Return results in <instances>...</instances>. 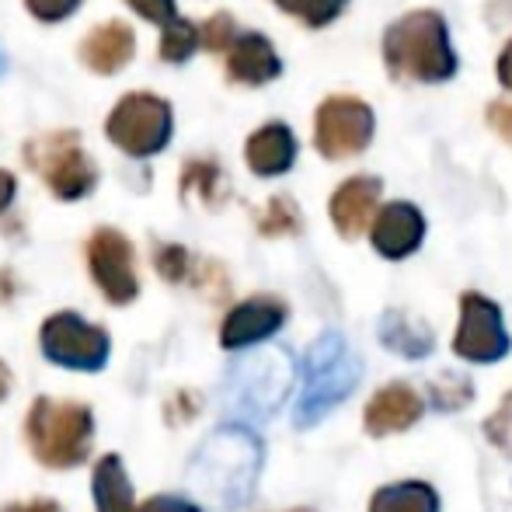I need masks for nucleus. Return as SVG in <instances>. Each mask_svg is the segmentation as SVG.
Wrapping results in <instances>:
<instances>
[{
	"instance_id": "1",
	"label": "nucleus",
	"mask_w": 512,
	"mask_h": 512,
	"mask_svg": "<svg viewBox=\"0 0 512 512\" xmlns=\"http://www.w3.org/2000/svg\"><path fill=\"white\" fill-rule=\"evenodd\" d=\"M262 471V443L244 425H223L196 450L189 464V485L216 509H237L255 492Z\"/></svg>"
},
{
	"instance_id": "2",
	"label": "nucleus",
	"mask_w": 512,
	"mask_h": 512,
	"mask_svg": "<svg viewBox=\"0 0 512 512\" xmlns=\"http://www.w3.org/2000/svg\"><path fill=\"white\" fill-rule=\"evenodd\" d=\"M25 443L49 471H74L88 464L95 443V411L81 401L35 398L25 411Z\"/></svg>"
},
{
	"instance_id": "3",
	"label": "nucleus",
	"mask_w": 512,
	"mask_h": 512,
	"mask_svg": "<svg viewBox=\"0 0 512 512\" xmlns=\"http://www.w3.org/2000/svg\"><path fill=\"white\" fill-rule=\"evenodd\" d=\"M384 60L398 81H450L457 74L446 21L436 11H415L398 18L384 35Z\"/></svg>"
},
{
	"instance_id": "4",
	"label": "nucleus",
	"mask_w": 512,
	"mask_h": 512,
	"mask_svg": "<svg viewBox=\"0 0 512 512\" xmlns=\"http://www.w3.org/2000/svg\"><path fill=\"white\" fill-rule=\"evenodd\" d=\"M359 377V356L349 349L338 331H328L321 335L314 345L307 349L304 356V384H300V394H297V418L300 429H310L317 418H324L328 411H335L356 391Z\"/></svg>"
},
{
	"instance_id": "5",
	"label": "nucleus",
	"mask_w": 512,
	"mask_h": 512,
	"mask_svg": "<svg viewBox=\"0 0 512 512\" xmlns=\"http://www.w3.org/2000/svg\"><path fill=\"white\" fill-rule=\"evenodd\" d=\"M293 387V359L283 349L251 352L230 370L223 394L237 418H265L286 401Z\"/></svg>"
},
{
	"instance_id": "6",
	"label": "nucleus",
	"mask_w": 512,
	"mask_h": 512,
	"mask_svg": "<svg viewBox=\"0 0 512 512\" xmlns=\"http://www.w3.org/2000/svg\"><path fill=\"white\" fill-rule=\"evenodd\" d=\"M39 345L49 363L74 373H98L108 363V352H112L108 331L84 321L74 310H60V314L46 317L39 331Z\"/></svg>"
},
{
	"instance_id": "7",
	"label": "nucleus",
	"mask_w": 512,
	"mask_h": 512,
	"mask_svg": "<svg viewBox=\"0 0 512 512\" xmlns=\"http://www.w3.org/2000/svg\"><path fill=\"white\" fill-rule=\"evenodd\" d=\"M108 140L129 157H150L171 140V105L157 95L133 91L108 115Z\"/></svg>"
},
{
	"instance_id": "8",
	"label": "nucleus",
	"mask_w": 512,
	"mask_h": 512,
	"mask_svg": "<svg viewBox=\"0 0 512 512\" xmlns=\"http://www.w3.org/2000/svg\"><path fill=\"white\" fill-rule=\"evenodd\" d=\"M28 164L46 178L49 192L56 199H84L98 182V171L91 157L81 150L77 133H49L28 147Z\"/></svg>"
},
{
	"instance_id": "9",
	"label": "nucleus",
	"mask_w": 512,
	"mask_h": 512,
	"mask_svg": "<svg viewBox=\"0 0 512 512\" xmlns=\"http://www.w3.org/2000/svg\"><path fill=\"white\" fill-rule=\"evenodd\" d=\"M373 140V112L359 98H328L317 108L314 143L328 161H342L359 150H366Z\"/></svg>"
},
{
	"instance_id": "10",
	"label": "nucleus",
	"mask_w": 512,
	"mask_h": 512,
	"mask_svg": "<svg viewBox=\"0 0 512 512\" xmlns=\"http://www.w3.org/2000/svg\"><path fill=\"white\" fill-rule=\"evenodd\" d=\"M88 269L95 286L102 290V297L108 304L122 307L133 304L136 293H140V279H136V258H133V244L126 234L112 227H102L91 234L88 241Z\"/></svg>"
},
{
	"instance_id": "11",
	"label": "nucleus",
	"mask_w": 512,
	"mask_h": 512,
	"mask_svg": "<svg viewBox=\"0 0 512 512\" xmlns=\"http://www.w3.org/2000/svg\"><path fill=\"white\" fill-rule=\"evenodd\" d=\"M453 352L467 363H495L509 352V331L502 324L499 304L481 293L460 297V324L453 338Z\"/></svg>"
},
{
	"instance_id": "12",
	"label": "nucleus",
	"mask_w": 512,
	"mask_h": 512,
	"mask_svg": "<svg viewBox=\"0 0 512 512\" xmlns=\"http://www.w3.org/2000/svg\"><path fill=\"white\" fill-rule=\"evenodd\" d=\"M286 324V304L279 297H251L237 304L220 324L223 349H248L272 338Z\"/></svg>"
},
{
	"instance_id": "13",
	"label": "nucleus",
	"mask_w": 512,
	"mask_h": 512,
	"mask_svg": "<svg viewBox=\"0 0 512 512\" xmlns=\"http://www.w3.org/2000/svg\"><path fill=\"white\" fill-rule=\"evenodd\" d=\"M422 398L415 394V387L408 384H387L366 405V432L370 436H391V432H405L422 418Z\"/></svg>"
},
{
	"instance_id": "14",
	"label": "nucleus",
	"mask_w": 512,
	"mask_h": 512,
	"mask_svg": "<svg viewBox=\"0 0 512 512\" xmlns=\"http://www.w3.org/2000/svg\"><path fill=\"white\" fill-rule=\"evenodd\" d=\"M422 237H425V220L411 203L384 206L377 223H373V248L384 258H391V262L408 258L422 244Z\"/></svg>"
},
{
	"instance_id": "15",
	"label": "nucleus",
	"mask_w": 512,
	"mask_h": 512,
	"mask_svg": "<svg viewBox=\"0 0 512 512\" xmlns=\"http://www.w3.org/2000/svg\"><path fill=\"white\" fill-rule=\"evenodd\" d=\"M380 203V182L377 178H349L338 185V192L331 196V223L338 227L342 237H359L370 227L373 213Z\"/></svg>"
},
{
	"instance_id": "16",
	"label": "nucleus",
	"mask_w": 512,
	"mask_h": 512,
	"mask_svg": "<svg viewBox=\"0 0 512 512\" xmlns=\"http://www.w3.org/2000/svg\"><path fill=\"white\" fill-rule=\"evenodd\" d=\"M283 63H279L276 49L265 35H241V39L230 46L227 56V74L234 77L237 84H269L279 77Z\"/></svg>"
},
{
	"instance_id": "17",
	"label": "nucleus",
	"mask_w": 512,
	"mask_h": 512,
	"mask_svg": "<svg viewBox=\"0 0 512 512\" xmlns=\"http://www.w3.org/2000/svg\"><path fill=\"white\" fill-rule=\"evenodd\" d=\"M133 28L122 21H108V25L95 28L88 39L81 42V60L88 63L95 74H115L133 60Z\"/></svg>"
},
{
	"instance_id": "18",
	"label": "nucleus",
	"mask_w": 512,
	"mask_h": 512,
	"mask_svg": "<svg viewBox=\"0 0 512 512\" xmlns=\"http://www.w3.org/2000/svg\"><path fill=\"white\" fill-rule=\"evenodd\" d=\"M248 168L262 178L283 175V171L293 168V157H297V140H293L290 126L283 122H269L262 126L255 136L248 140Z\"/></svg>"
},
{
	"instance_id": "19",
	"label": "nucleus",
	"mask_w": 512,
	"mask_h": 512,
	"mask_svg": "<svg viewBox=\"0 0 512 512\" xmlns=\"http://www.w3.org/2000/svg\"><path fill=\"white\" fill-rule=\"evenodd\" d=\"M91 495H95L98 512H136L133 481L115 453H105L91 471Z\"/></svg>"
},
{
	"instance_id": "20",
	"label": "nucleus",
	"mask_w": 512,
	"mask_h": 512,
	"mask_svg": "<svg viewBox=\"0 0 512 512\" xmlns=\"http://www.w3.org/2000/svg\"><path fill=\"white\" fill-rule=\"evenodd\" d=\"M380 342H384L391 352H398V356L422 359L432 352L436 338H432V331L425 328L422 321L401 314V310H387V314L380 317Z\"/></svg>"
},
{
	"instance_id": "21",
	"label": "nucleus",
	"mask_w": 512,
	"mask_h": 512,
	"mask_svg": "<svg viewBox=\"0 0 512 512\" xmlns=\"http://www.w3.org/2000/svg\"><path fill=\"white\" fill-rule=\"evenodd\" d=\"M370 512H439V495L425 481H401L373 495Z\"/></svg>"
},
{
	"instance_id": "22",
	"label": "nucleus",
	"mask_w": 512,
	"mask_h": 512,
	"mask_svg": "<svg viewBox=\"0 0 512 512\" xmlns=\"http://www.w3.org/2000/svg\"><path fill=\"white\" fill-rule=\"evenodd\" d=\"M182 192L189 199L216 206L223 199V171L213 161H189L182 171Z\"/></svg>"
},
{
	"instance_id": "23",
	"label": "nucleus",
	"mask_w": 512,
	"mask_h": 512,
	"mask_svg": "<svg viewBox=\"0 0 512 512\" xmlns=\"http://www.w3.org/2000/svg\"><path fill=\"white\" fill-rule=\"evenodd\" d=\"M161 60L168 63H185L199 46V28L185 18H171L168 25H161Z\"/></svg>"
},
{
	"instance_id": "24",
	"label": "nucleus",
	"mask_w": 512,
	"mask_h": 512,
	"mask_svg": "<svg viewBox=\"0 0 512 512\" xmlns=\"http://www.w3.org/2000/svg\"><path fill=\"white\" fill-rule=\"evenodd\" d=\"M276 4L283 7L286 14H293V18L321 28V25H328V21H335L349 0H276Z\"/></svg>"
},
{
	"instance_id": "25",
	"label": "nucleus",
	"mask_w": 512,
	"mask_h": 512,
	"mask_svg": "<svg viewBox=\"0 0 512 512\" xmlns=\"http://www.w3.org/2000/svg\"><path fill=\"white\" fill-rule=\"evenodd\" d=\"M258 230H262L265 237L297 234V230H300V213H297V206H293L286 196H276L269 206H265L262 220H258Z\"/></svg>"
},
{
	"instance_id": "26",
	"label": "nucleus",
	"mask_w": 512,
	"mask_h": 512,
	"mask_svg": "<svg viewBox=\"0 0 512 512\" xmlns=\"http://www.w3.org/2000/svg\"><path fill=\"white\" fill-rule=\"evenodd\" d=\"M154 265H157V272H161L164 283H182L192 269V258L182 244H161L154 255Z\"/></svg>"
},
{
	"instance_id": "27",
	"label": "nucleus",
	"mask_w": 512,
	"mask_h": 512,
	"mask_svg": "<svg viewBox=\"0 0 512 512\" xmlns=\"http://www.w3.org/2000/svg\"><path fill=\"white\" fill-rule=\"evenodd\" d=\"M432 394H436V405L439 408H457V405H467L471 401V380L467 377H439L432 380Z\"/></svg>"
},
{
	"instance_id": "28",
	"label": "nucleus",
	"mask_w": 512,
	"mask_h": 512,
	"mask_svg": "<svg viewBox=\"0 0 512 512\" xmlns=\"http://www.w3.org/2000/svg\"><path fill=\"white\" fill-rule=\"evenodd\" d=\"M199 39H203L209 53H223V49L234 46V21H230V14H213L203 32H199Z\"/></svg>"
},
{
	"instance_id": "29",
	"label": "nucleus",
	"mask_w": 512,
	"mask_h": 512,
	"mask_svg": "<svg viewBox=\"0 0 512 512\" xmlns=\"http://www.w3.org/2000/svg\"><path fill=\"white\" fill-rule=\"evenodd\" d=\"M485 432L502 453H509V457H512V394L502 401V408L485 422Z\"/></svg>"
},
{
	"instance_id": "30",
	"label": "nucleus",
	"mask_w": 512,
	"mask_h": 512,
	"mask_svg": "<svg viewBox=\"0 0 512 512\" xmlns=\"http://www.w3.org/2000/svg\"><path fill=\"white\" fill-rule=\"evenodd\" d=\"M77 4H81V0H25L28 11H32L39 21H46V25H53V21H63L67 14H74Z\"/></svg>"
},
{
	"instance_id": "31",
	"label": "nucleus",
	"mask_w": 512,
	"mask_h": 512,
	"mask_svg": "<svg viewBox=\"0 0 512 512\" xmlns=\"http://www.w3.org/2000/svg\"><path fill=\"white\" fill-rule=\"evenodd\" d=\"M136 14H143L147 21H157V25H168L175 14V0H126Z\"/></svg>"
},
{
	"instance_id": "32",
	"label": "nucleus",
	"mask_w": 512,
	"mask_h": 512,
	"mask_svg": "<svg viewBox=\"0 0 512 512\" xmlns=\"http://www.w3.org/2000/svg\"><path fill=\"white\" fill-rule=\"evenodd\" d=\"M136 512H203L196 502L178 499V495H150L147 502H140Z\"/></svg>"
},
{
	"instance_id": "33",
	"label": "nucleus",
	"mask_w": 512,
	"mask_h": 512,
	"mask_svg": "<svg viewBox=\"0 0 512 512\" xmlns=\"http://www.w3.org/2000/svg\"><path fill=\"white\" fill-rule=\"evenodd\" d=\"M488 122H492L495 133H499L502 140H509V143H512V105L495 102L492 108H488Z\"/></svg>"
},
{
	"instance_id": "34",
	"label": "nucleus",
	"mask_w": 512,
	"mask_h": 512,
	"mask_svg": "<svg viewBox=\"0 0 512 512\" xmlns=\"http://www.w3.org/2000/svg\"><path fill=\"white\" fill-rule=\"evenodd\" d=\"M0 512H63V506L53 499H28V502H11V506H4Z\"/></svg>"
},
{
	"instance_id": "35",
	"label": "nucleus",
	"mask_w": 512,
	"mask_h": 512,
	"mask_svg": "<svg viewBox=\"0 0 512 512\" xmlns=\"http://www.w3.org/2000/svg\"><path fill=\"white\" fill-rule=\"evenodd\" d=\"M11 199H14V175L11 171H0V213L11 206Z\"/></svg>"
},
{
	"instance_id": "36",
	"label": "nucleus",
	"mask_w": 512,
	"mask_h": 512,
	"mask_svg": "<svg viewBox=\"0 0 512 512\" xmlns=\"http://www.w3.org/2000/svg\"><path fill=\"white\" fill-rule=\"evenodd\" d=\"M499 81L512 91V42L506 46V53H502V60H499Z\"/></svg>"
},
{
	"instance_id": "37",
	"label": "nucleus",
	"mask_w": 512,
	"mask_h": 512,
	"mask_svg": "<svg viewBox=\"0 0 512 512\" xmlns=\"http://www.w3.org/2000/svg\"><path fill=\"white\" fill-rule=\"evenodd\" d=\"M11 297H14V279H11V272L0 269V304H7Z\"/></svg>"
},
{
	"instance_id": "38",
	"label": "nucleus",
	"mask_w": 512,
	"mask_h": 512,
	"mask_svg": "<svg viewBox=\"0 0 512 512\" xmlns=\"http://www.w3.org/2000/svg\"><path fill=\"white\" fill-rule=\"evenodd\" d=\"M11 370H7V363L0 359V401H7V394H11Z\"/></svg>"
},
{
	"instance_id": "39",
	"label": "nucleus",
	"mask_w": 512,
	"mask_h": 512,
	"mask_svg": "<svg viewBox=\"0 0 512 512\" xmlns=\"http://www.w3.org/2000/svg\"><path fill=\"white\" fill-rule=\"evenodd\" d=\"M290 512H310V509H290Z\"/></svg>"
}]
</instances>
